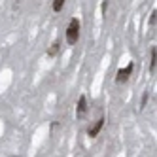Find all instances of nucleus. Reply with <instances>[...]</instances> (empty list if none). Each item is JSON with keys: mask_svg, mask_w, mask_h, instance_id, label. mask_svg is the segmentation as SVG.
<instances>
[{"mask_svg": "<svg viewBox=\"0 0 157 157\" xmlns=\"http://www.w3.org/2000/svg\"><path fill=\"white\" fill-rule=\"evenodd\" d=\"M78 38H80V21L76 17H72L68 27H66V42H68L70 46H74L78 42Z\"/></svg>", "mask_w": 157, "mask_h": 157, "instance_id": "nucleus-1", "label": "nucleus"}, {"mask_svg": "<svg viewBox=\"0 0 157 157\" xmlns=\"http://www.w3.org/2000/svg\"><path fill=\"white\" fill-rule=\"evenodd\" d=\"M132 68H134V64H132V63H129L125 68H119V70H117V76H116V82H117V83L127 82V80H129V76L132 74Z\"/></svg>", "mask_w": 157, "mask_h": 157, "instance_id": "nucleus-2", "label": "nucleus"}, {"mask_svg": "<svg viewBox=\"0 0 157 157\" xmlns=\"http://www.w3.org/2000/svg\"><path fill=\"white\" fill-rule=\"evenodd\" d=\"M85 112H87V98H85V95H82L80 100H78L76 116H78V117H83V116H85Z\"/></svg>", "mask_w": 157, "mask_h": 157, "instance_id": "nucleus-3", "label": "nucleus"}, {"mask_svg": "<svg viewBox=\"0 0 157 157\" xmlns=\"http://www.w3.org/2000/svg\"><path fill=\"white\" fill-rule=\"evenodd\" d=\"M102 125H104V117H98V119H97V123H95L91 129H89V132H87V134H89L91 138H95L97 134L100 132V129H102Z\"/></svg>", "mask_w": 157, "mask_h": 157, "instance_id": "nucleus-4", "label": "nucleus"}, {"mask_svg": "<svg viewBox=\"0 0 157 157\" xmlns=\"http://www.w3.org/2000/svg\"><path fill=\"white\" fill-rule=\"evenodd\" d=\"M155 66H157V49L153 48V51H151V64H150L151 74H155Z\"/></svg>", "mask_w": 157, "mask_h": 157, "instance_id": "nucleus-5", "label": "nucleus"}, {"mask_svg": "<svg viewBox=\"0 0 157 157\" xmlns=\"http://www.w3.org/2000/svg\"><path fill=\"white\" fill-rule=\"evenodd\" d=\"M59 46H61V42H53V44H51V48H49V51H48V55H49V57H55V55H57V51H59Z\"/></svg>", "mask_w": 157, "mask_h": 157, "instance_id": "nucleus-6", "label": "nucleus"}, {"mask_svg": "<svg viewBox=\"0 0 157 157\" xmlns=\"http://www.w3.org/2000/svg\"><path fill=\"white\" fill-rule=\"evenodd\" d=\"M64 6V0H53V12H61Z\"/></svg>", "mask_w": 157, "mask_h": 157, "instance_id": "nucleus-7", "label": "nucleus"}, {"mask_svg": "<svg viewBox=\"0 0 157 157\" xmlns=\"http://www.w3.org/2000/svg\"><path fill=\"white\" fill-rule=\"evenodd\" d=\"M155 15H157V12L153 10V12H151V17H150V25H153V27H155V19H157Z\"/></svg>", "mask_w": 157, "mask_h": 157, "instance_id": "nucleus-8", "label": "nucleus"}]
</instances>
